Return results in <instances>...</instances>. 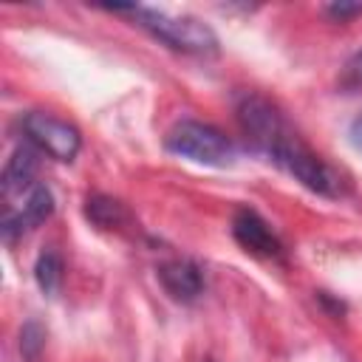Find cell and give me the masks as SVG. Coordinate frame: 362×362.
Instances as JSON below:
<instances>
[{"instance_id": "1", "label": "cell", "mask_w": 362, "mask_h": 362, "mask_svg": "<svg viewBox=\"0 0 362 362\" xmlns=\"http://www.w3.org/2000/svg\"><path fill=\"white\" fill-rule=\"evenodd\" d=\"M113 11L119 14H130L144 31H150L156 40H161L164 45L184 51V54H215L218 51V37L215 31L187 14H167V11H156V8H141V6H113Z\"/></svg>"}, {"instance_id": "2", "label": "cell", "mask_w": 362, "mask_h": 362, "mask_svg": "<svg viewBox=\"0 0 362 362\" xmlns=\"http://www.w3.org/2000/svg\"><path fill=\"white\" fill-rule=\"evenodd\" d=\"M277 167H283L294 181H300L305 189L337 198L342 192V178L334 167H328L305 141H300L291 130L280 139V144L269 156Z\"/></svg>"}, {"instance_id": "3", "label": "cell", "mask_w": 362, "mask_h": 362, "mask_svg": "<svg viewBox=\"0 0 362 362\" xmlns=\"http://www.w3.org/2000/svg\"><path fill=\"white\" fill-rule=\"evenodd\" d=\"M164 144L170 153L198 161V164H209V167H226L235 158L232 141L218 127L195 122V119H184V122L173 124Z\"/></svg>"}, {"instance_id": "4", "label": "cell", "mask_w": 362, "mask_h": 362, "mask_svg": "<svg viewBox=\"0 0 362 362\" xmlns=\"http://www.w3.org/2000/svg\"><path fill=\"white\" fill-rule=\"evenodd\" d=\"M23 133L28 139V144L45 156H51L54 161H74L79 147H82V136L79 130L45 110H31L23 116Z\"/></svg>"}, {"instance_id": "5", "label": "cell", "mask_w": 362, "mask_h": 362, "mask_svg": "<svg viewBox=\"0 0 362 362\" xmlns=\"http://www.w3.org/2000/svg\"><path fill=\"white\" fill-rule=\"evenodd\" d=\"M238 124H240L246 141L255 150L266 153V156H272V150L288 133V127H286L283 116L277 113V107L269 99L257 96V93L240 96V102H238Z\"/></svg>"}, {"instance_id": "6", "label": "cell", "mask_w": 362, "mask_h": 362, "mask_svg": "<svg viewBox=\"0 0 362 362\" xmlns=\"http://www.w3.org/2000/svg\"><path fill=\"white\" fill-rule=\"evenodd\" d=\"M232 235L255 257H266V260H280L283 257L280 238L272 232V226L255 209H238V215L232 218Z\"/></svg>"}, {"instance_id": "7", "label": "cell", "mask_w": 362, "mask_h": 362, "mask_svg": "<svg viewBox=\"0 0 362 362\" xmlns=\"http://www.w3.org/2000/svg\"><path fill=\"white\" fill-rule=\"evenodd\" d=\"M54 212V195L45 184H34L25 195H23V206L17 209H6L3 215V238L6 240H14L17 235H25L28 229L40 226L42 221H48Z\"/></svg>"}, {"instance_id": "8", "label": "cell", "mask_w": 362, "mask_h": 362, "mask_svg": "<svg viewBox=\"0 0 362 362\" xmlns=\"http://www.w3.org/2000/svg\"><path fill=\"white\" fill-rule=\"evenodd\" d=\"M164 291L178 303H192L204 291V274L192 260H167L158 266Z\"/></svg>"}, {"instance_id": "9", "label": "cell", "mask_w": 362, "mask_h": 362, "mask_svg": "<svg viewBox=\"0 0 362 362\" xmlns=\"http://www.w3.org/2000/svg\"><path fill=\"white\" fill-rule=\"evenodd\" d=\"M34 175H37V153L31 144H23L11 153V158L3 170V178H0L3 198L11 201L17 195H25L34 187Z\"/></svg>"}, {"instance_id": "10", "label": "cell", "mask_w": 362, "mask_h": 362, "mask_svg": "<svg viewBox=\"0 0 362 362\" xmlns=\"http://www.w3.org/2000/svg\"><path fill=\"white\" fill-rule=\"evenodd\" d=\"M85 215H88V221H90L93 226H99V229H119V226L124 223V218H127L124 206H122L119 201L107 198V195H93V198H88V201H85Z\"/></svg>"}, {"instance_id": "11", "label": "cell", "mask_w": 362, "mask_h": 362, "mask_svg": "<svg viewBox=\"0 0 362 362\" xmlns=\"http://www.w3.org/2000/svg\"><path fill=\"white\" fill-rule=\"evenodd\" d=\"M34 280H37V286L45 297H54L59 291V286H62V257L54 249L40 252V257L34 263Z\"/></svg>"}, {"instance_id": "12", "label": "cell", "mask_w": 362, "mask_h": 362, "mask_svg": "<svg viewBox=\"0 0 362 362\" xmlns=\"http://www.w3.org/2000/svg\"><path fill=\"white\" fill-rule=\"evenodd\" d=\"M339 88L348 90V93L362 88V48L345 62V68H342V74H339Z\"/></svg>"}, {"instance_id": "13", "label": "cell", "mask_w": 362, "mask_h": 362, "mask_svg": "<svg viewBox=\"0 0 362 362\" xmlns=\"http://www.w3.org/2000/svg\"><path fill=\"white\" fill-rule=\"evenodd\" d=\"M42 331H40V325L37 322H28L25 328H23V334H20V348L25 351V354H37L40 348H42Z\"/></svg>"}, {"instance_id": "14", "label": "cell", "mask_w": 362, "mask_h": 362, "mask_svg": "<svg viewBox=\"0 0 362 362\" xmlns=\"http://www.w3.org/2000/svg\"><path fill=\"white\" fill-rule=\"evenodd\" d=\"M334 20H351V17H356V14H362V3H334V6H328L325 8Z\"/></svg>"}, {"instance_id": "15", "label": "cell", "mask_w": 362, "mask_h": 362, "mask_svg": "<svg viewBox=\"0 0 362 362\" xmlns=\"http://www.w3.org/2000/svg\"><path fill=\"white\" fill-rule=\"evenodd\" d=\"M348 139H351L354 150L362 153V110L354 116V122H351V127H348Z\"/></svg>"}, {"instance_id": "16", "label": "cell", "mask_w": 362, "mask_h": 362, "mask_svg": "<svg viewBox=\"0 0 362 362\" xmlns=\"http://www.w3.org/2000/svg\"><path fill=\"white\" fill-rule=\"evenodd\" d=\"M204 362H215V359H204Z\"/></svg>"}]
</instances>
